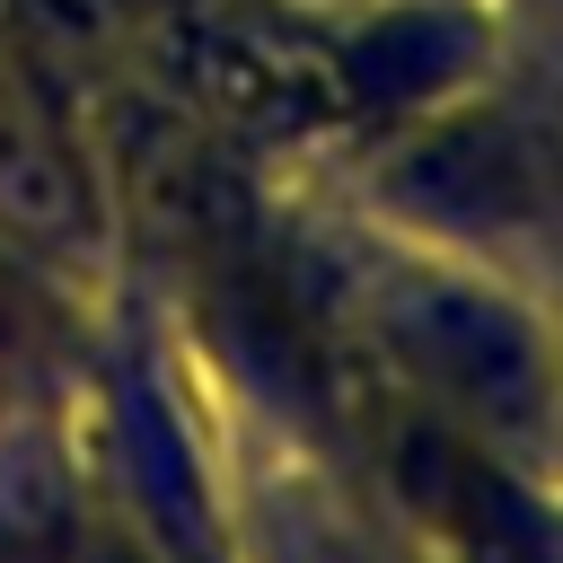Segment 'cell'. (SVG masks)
Returning a JSON list of instances; mask_svg holds the SVG:
<instances>
[{
	"instance_id": "6da1fadb",
	"label": "cell",
	"mask_w": 563,
	"mask_h": 563,
	"mask_svg": "<svg viewBox=\"0 0 563 563\" xmlns=\"http://www.w3.org/2000/svg\"><path fill=\"white\" fill-rule=\"evenodd\" d=\"M62 369H70V317H62V299L0 255V422H35Z\"/></svg>"
}]
</instances>
